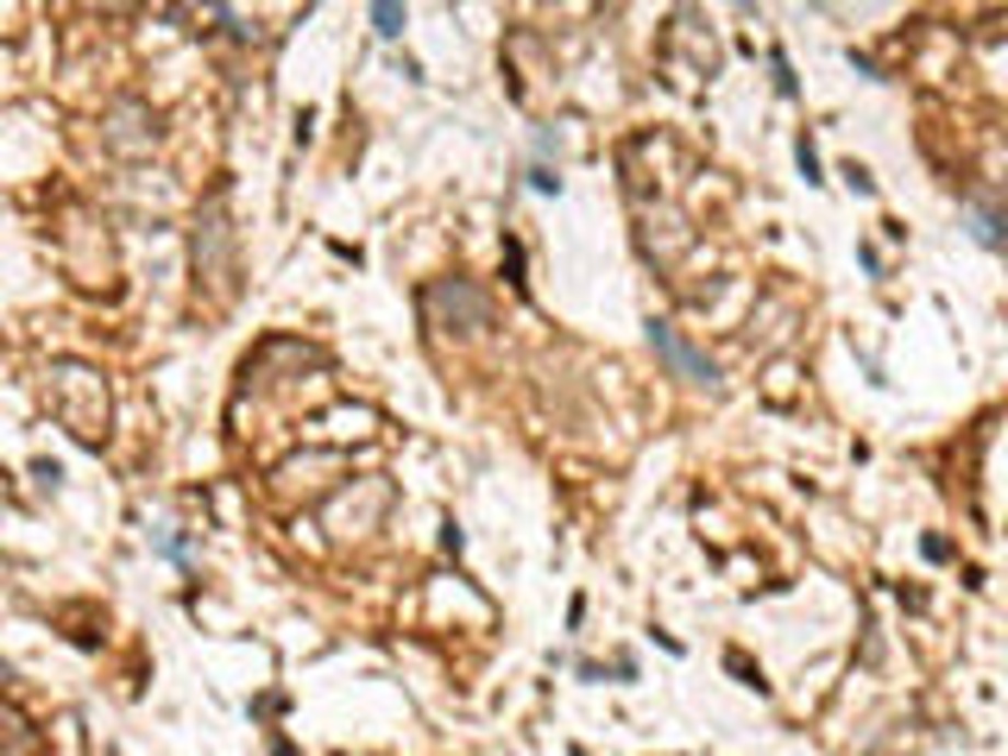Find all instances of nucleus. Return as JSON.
I'll return each instance as SVG.
<instances>
[{
  "label": "nucleus",
  "instance_id": "1",
  "mask_svg": "<svg viewBox=\"0 0 1008 756\" xmlns=\"http://www.w3.org/2000/svg\"><path fill=\"white\" fill-rule=\"evenodd\" d=\"M650 341H655V347H662V353H668V359H675L680 373H694V378H712V366H700V359H694V353H687V347H680V341H675V334H668V328H650Z\"/></svg>",
  "mask_w": 1008,
  "mask_h": 756
},
{
  "label": "nucleus",
  "instance_id": "2",
  "mask_svg": "<svg viewBox=\"0 0 1008 756\" xmlns=\"http://www.w3.org/2000/svg\"><path fill=\"white\" fill-rule=\"evenodd\" d=\"M373 25H378V38H398L403 32V0H373Z\"/></svg>",
  "mask_w": 1008,
  "mask_h": 756
}]
</instances>
